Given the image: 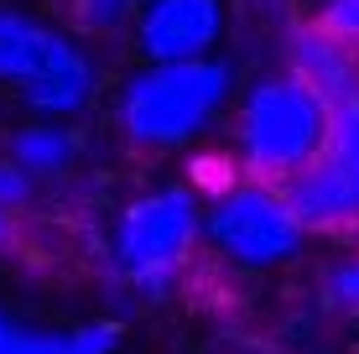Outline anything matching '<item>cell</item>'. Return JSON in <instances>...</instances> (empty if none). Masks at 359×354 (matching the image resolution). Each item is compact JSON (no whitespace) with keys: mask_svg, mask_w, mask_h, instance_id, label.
<instances>
[{"mask_svg":"<svg viewBox=\"0 0 359 354\" xmlns=\"http://www.w3.org/2000/svg\"><path fill=\"white\" fill-rule=\"evenodd\" d=\"M11 240H16V209H6V203H0V250H6Z\"/></svg>","mask_w":359,"mask_h":354,"instance_id":"obj_15","label":"cell"},{"mask_svg":"<svg viewBox=\"0 0 359 354\" xmlns=\"http://www.w3.org/2000/svg\"><path fill=\"white\" fill-rule=\"evenodd\" d=\"M281 193L307 235H359V83L328 100L323 146Z\"/></svg>","mask_w":359,"mask_h":354,"instance_id":"obj_6","label":"cell"},{"mask_svg":"<svg viewBox=\"0 0 359 354\" xmlns=\"http://www.w3.org/2000/svg\"><path fill=\"white\" fill-rule=\"evenodd\" d=\"M224 36V0H146L135 16V47L146 63L208 57Z\"/></svg>","mask_w":359,"mask_h":354,"instance_id":"obj_7","label":"cell"},{"mask_svg":"<svg viewBox=\"0 0 359 354\" xmlns=\"http://www.w3.org/2000/svg\"><path fill=\"white\" fill-rule=\"evenodd\" d=\"M323 308H333V313H359V255L328 266V276H323Z\"/></svg>","mask_w":359,"mask_h":354,"instance_id":"obj_12","label":"cell"},{"mask_svg":"<svg viewBox=\"0 0 359 354\" xmlns=\"http://www.w3.org/2000/svg\"><path fill=\"white\" fill-rule=\"evenodd\" d=\"M0 83H16L32 115L73 120L99 94V68L68 32L0 6Z\"/></svg>","mask_w":359,"mask_h":354,"instance_id":"obj_4","label":"cell"},{"mask_svg":"<svg viewBox=\"0 0 359 354\" xmlns=\"http://www.w3.org/2000/svg\"><path fill=\"white\" fill-rule=\"evenodd\" d=\"M328 130V100L292 68H276L255 79L240 100L234 115V151H240V172L271 188H287L318 156Z\"/></svg>","mask_w":359,"mask_h":354,"instance_id":"obj_2","label":"cell"},{"mask_svg":"<svg viewBox=\"0 0 359 354\" xmlns=\"http://www.w3.org/2000/svg\"><path fill=\"white\" fill-rule=\"evenodd\" d=\"M146 0H73V27L89 36H115L141 16Z\"/></svg>","mask_w":359,"mask_h":354,"instance_id":"obj_11","label":"cell"},{"mask_svg":"<svg viewBox=\"0 0 359 354\" xmlns=\"http://www.w3.org/2000/svg\"><path fill=\"white\" fill-rule=\"evenodd\" d=\"M120 339H126V328L115 318L47 328V323H27L0 308V354H115Z\"/></svg>","mask_w":359,"mask_h":354,"instance_id":"obj_8","label":"cell"},{"mask_svg":"<svg viewBox=\"0 0 359 354\" xmlns=\"http://www.w3.org/2000/svg\"><path fill=\"white\" fill-rule=\"evenodd\" d=\"M313 27L328 32L333 42H344V47H354V53H359V0H323L318 16H313Z\"/></svg>","mask_w":359,"mask_h":354,"instance_id":"obj_13","label":"cell"},{"mask_svg":"<svg viewBox=\"0 0 359 354\" xmlns=\"http://www.w3.org/2000/svg\"><path fill=\"white\" fill-rule=\"evenodd\" d=\"M203 240L240 271H271L302 255L307 229L292 214L287 193L255 177H234L203 203Z\"/></svg>","mask_w":359,"mask_h":354,"instance_id":"obj_5","label":"cell"},{"mask_svg":"<svg viewBox=\"0 0 359 354\" xmlns=\"http://www.w3.org/2000/svg\"><path fill=\"white\" fill-rule=\"evenodd\" d=\"M27 198H32V177L21 172L11 156H0V203H6V209H21Z\"/></svg>","mask_w":359,"mask_h":354,"instance_id":"obj_14","label":"cell"},{"mask_svg":"<svg viewBox=\"0 0 359 354\" xmlns=\"http://www.w3.org/2000/svg\"><path fill=\"white\" fill-rule=\"evenodd\" d=\"M79 151H83V136H79V130H73L68 120H42V115H36L32 125L11 130V141H6V156H11V162H16L32 182H36V177H63V172H73Z\"/></svg>","mask_w":359,"mask_h":354,"instance_id":"obj_10","label":"cell"},{"mask_svg":"<svg viewBox=\"0 0 359 354\" xmlns=\"http://www.w3.org/2000/svg\"><path fill=\"white\" fill-rule=\"evenodd\" d=\"M234 73L224 57H182V63H146L126 79L115 100L120 136L135 151H177L198 141L214 115L229 104Z\"/></svg>","mask_w":359,"mask_h":354,"instance_id":"obj_1","label":"cell"},{"mask_svg":"<svg viewBox=\"0 0 359 354\" xmlns=\"http://www.w3.org/2000/svg\"><path fill=\"white\" fill-rule=\"evenodd\" d=\"M198 240H203V198L182 182H167V188H151L120 209L109 255H115L120 282L135 297L162 302L193 266Z\"/></svg>","mask_w":359,"mask_h":354,"instance_id":"obj_3","label":"cell"},{"mask_svg":"<svg viewBox=\"0 0 359 354\" xmlns=\"http://www.w3.org/2000/svg\"><path fill=\"white\" fill-rule=\"evenodd\" d=\"M287 68L297 79H307L323 100H339L344 89L359 83V53L344 42H333L328 32H318L313 21H297L287 32Z\"/></svg>","mask_w":359,"mask_h":354,"instance_id":"obj_9","label":"cell"}]
</instances>
